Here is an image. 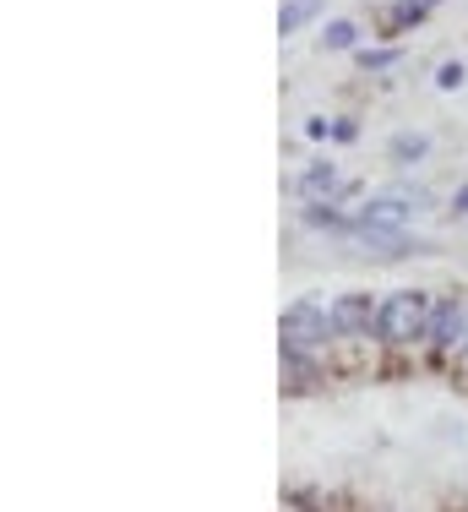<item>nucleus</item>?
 <instances>
[{"label":"nucleus","mask_w":468,"mask_h":512,"mask_svg":"<svg viewBox=\"0 0 468 512\" xmlns=\"http://www.w3.org/2000/svg\"><path fill=\"white\" fill-rule=\"evenodd\" d=\"M420 17H425L420 0H403V6H398V22H420Z\"/></svg>","instance_id":"nucleus-11"},{"label":"nucleus","mask_w":468,"mask_h":512,"mask_svg":"<svg viewBox=\"0 0 468 512\" xmlns=\"http://www.w3.org/2000/svg\"><path fill=\"white\" fill-rule=\"evenodd\" d=\"M463 82H468V66H463V60H441L436 88H441V93H452V88H463Z\"/></svg>","instance_id":"nucleus-9"},{"label":"nucleus","mask_w":468,"mask_h":512,"mask_svg":"<svg viewBox=\"0 0 468 512\" xmlns=\"http://www.w3.org/2000/svg\"><path fill=\"white\" fill-rule=\"evenodd\" d=\"M354 39H360V28H354V22H327L322 50H354Z\"/></svg>","instance_id":"nucleus-8"},{"label":"nucleus","mask_w":468,"mask_h":512,"mask_svg":"<svg viewBox=\"0 0 468 512\" xmlns=\"http://www.w3.org/2000/svg\"><path fill=\"white\" fill-rule=\"evenodd\" d=\"M300 191L305 197H332V191H338V169H332L327 158H316V164L300 175Z\"/></svg>","instance_id":"nucleus-5"},{"label":"nucleus","mask_w":468,"mask_h":512,"mask_svg":"<svg viewBox=\"0 0 468 512\" xmlns=\"http://www.w3.org/2000/svg\"><path fill=\"white\" fill-rule=\"evenodd\" d=\"M458 338H468V311L458 306V300H441L436 311H430V344H458Z\"/></svg>","instance_id":"nucleus-4"},{"label":"nucleus","mask_w":468,"mask_h":512,"mask_svg":"<svg viewBox=\"0 0 468 512\" xmlns=\"http://www.w3.org/2000/svg\"><path fill=\"white\" fill-rule=\"evenodd\" d=\"M316 11H322V0H289V6L278 11V33H283V39H289V33H300Z\"/></svg>","instance_id":"nucleus-6"},{"label":"nucleus","mask_w":468,"mask_h":512,"mask_svg":"<svg viewBox=\"0 0 468 512\" xmlns=\"http://www.w3.org/2000/svg\"><path fill=\"white\" fill-rule=\"evenodd\" d=\"M376 327H381V338H387V344H409V338L430 333V300L420 295V289H398V295H387Z\"/></svg>","instance_id":"nucleus-1"},{"label":"nucleus","mask_w":468,"mask_h":512,"mask_svg":"<svg viewBox=\"0 0 468 512\" xmlns=\"http://www.w3.org/2000/svg\"><path fill=\"white\" fill-rule=\"evenodd\" d=\"M327 333H332V311L327 306L300 300V306L283 311V338H289V344H322Z\"/></svg>","instance_id":"nucleus-2"},{"label":"nucleus","mask_w":468,"mask_h":512,"mask_svg":"<svg viewBox=\"0 0 468 512\" xmlns=\"http://www.w3.org/2000/svg\"><path fill=\"white\" fill-rule=\"evenodd\" d=\"M452 207H458V213L468 218V186H458V197H452Z\"/></svg>","instance_id":"nucleus-12"},{"label":"nucleus","mask_w":468,"mask_h":512,"mask_svg":"<svg viewBox=\"0 0 468 512\" xmlns=\"http://www.w3.org/2000/svg\"><path fill=\"white\" fill-rule=\"evenodd\" d=\"M425 153H430V137H420V131H398V137H392V158H398V164H420Z\"/></svg>","instance_id":"nucleus-7"},{"label":"nucleus","mask_w":468,"mask_h":512,"mask_svg":"<svg viewBox=\"0 0 468 512\" xmlns=\"http://www.w3.org/2000/svg\"><path fill=\"white\" fill-rule=\"evenodd\" d=\"M371 295H343V300H332V333H343V338H354V333H365L371 327Z\"/></svg>","instance_id":"nucleus-3"},{"label":"nucleus","mask_w":468,"mask_h":512,"mask_svg":"<svg viewBox=\"0 0 468 512\" xmlns=\"http://www.w3.org/2000/svg\"><path fill=\"white\" fill-rule=\"evenodd\" d=\"M360 60H365L371 71H381V66H392V60H398V50H365Z\"/></svg>","instance_id":"nucleus-10"}]
</instances>
